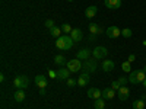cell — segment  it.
I'll use <instances>...</instances> for the list:
<instances>
[{
  "label": "cell",
  "mask_w": 146,
  "mask_h": 109,
  "mask_svg": "<svg viewBox=\"0 0 146 109\" xmlns=\"http://www.w3.org/2000/svg\"><path fill=\"white\" fill-rule=\"evenodd\" d=\"M73 45H75V41L72 39L70 35H62L56 41V47L58 48V50H70Z\"/></svg>",
  "instance_id": "obj_1"
},
{
  "label": "cell",
  "mask_w": 146,
  "mask_h": 109,
  "mask_svg": "<svg viewBox=\"0 0 146 109\" xmlns=\"http://www.w3.org/2000/svg\"><path fill=\"white\" fill-rule=\"evenodd\" d=\"M146 79V74L143 73V70H131L130 71V76H129V81L133 84H137L142 83Z\"/></svg>",
  "instance_id": "obj_2"
},
{
  "label": "cell",
  "mask_w": 146,
  "mask_h": 109,
  "mask_svg": "<svg viewBox=\"0 0 146 109\" xmlns=\"http://www.w3.org/2000/svg\"><path fill=\"white\" fill-rule=\"evenodd\" d=\"M13 86L16 89H27L29 86V79L27 76H18L13 79Z\"/></svg>",
  "instance_id": "obj_3"
},
{
  "label": "cell",
  "mask_w": 146,
  "mask_h": 109,
  "mask_svg": "<svg viewBox=\"0 0 146 109\" xmlns=\"http://www.w3.org/2000/svg\"><path fill=\"white\" fill-rule=\"evenodd\" d=\"M96 67H98V64H96V58L85 60V61L82 63V68L86 71V73H94L96 70Z\"/></svg>",
  "instance_id": "obj_4"
},
{
  "label": "cell",
  "mask_w": 146,
  "mask_h": 109,
  "mask_svg": "<svg viewBox=\"0 0 146 109\" xmlns=\"http://www.w3.org/2000/svg\"><path fill=\"white\" fill-rule=\"evenodd\" d=\"M92 55H94V58H96V60H100V58H105V57L108 55V50H107L105 47L98 45V47H95V48H94Z\"/></svg>",
  "instance_id": "obj_5"
},
{
  "label": "cell",
  "mask_w": 146,
  "mask_h": 109,
  "mask_svg": "<svg viewBox=\"0 0 146 109\" xmlns=\"http://www.w3.org/2000/svg\"><path fill=\"white\" fill-rule=\"evenodd\" d=\"M67 68L72 71V73H78L80 68H82V63L79 58H73L70 61H67Z\"/></svg>",
  "instance_id": "obj_6"
},
{
  "label": "cell",
  "mask_w": 146,
  "mask_h": 109,
  "mask_svg": "<svg viewBox=\"0 0 146 109\" xmlns=\"http://www.w3.org/2000/svg\"><path fill=\"white\" fill-rule=\"evenodd\" d=\"M105 33H107L108 38H118L121 35V29L118 26H110V28H107Z\"/></svg>",
  "instance_id": "obj_7"
},
{
  "label": "cell",
  "mask_w": 146,
  "mask_h": 109,
  "mask_svg": "<svg viewBox=\"0 0 146 109\" xmlns=\"http://www.w3.org/2000/svg\"><path fill=\"white\" fill-rule=\"evenodd\" d=\"M34 81H35V84L38 86L40 89H45L47 87V77L45 76H42V74H38V76H35V79H34Z\"/></svg>",
  "instance_id": "obj_8"
},
{
  "label": "cell",
  "mask_w": 146,
  "mask_h": 109,
  "mask_svg": "<svg viewBox=\"0 0 146 109\" xmlns=\"http://www.w3.org/2000/svg\"><path fill=\"white\" fill-rule=\"evenodd\" d=\"M70 70L69 68H66V67H62V68H58L57 70V79L58 80H67L69 79V76H70Z\"/></svg>",
  "instance_id": "obj_9"
},
{
  "label": "cell",
  "mask_w": 146,
  "mask_h": 109,
  "mask_svg": "<svg viewBox=\"0 0 146 109\" xmlns=\"http://www.w3.org/2000/svg\"><path fill=\"white\" fill-rule=\"evenodd\" d=\"M114 95H115V90L113 87H107V89H102V96L101 98L104 100H110V99L114 98Z\"/></svg>",
  "instance_id": "obj_10"
},
{
  "label": "cell",
  "mask_w": 146,
  "mask_h": 109,
  "mask_svg": "<svg viewBox=\"0 0 146 109\" xmlns=\"http://www.w3.org/2000/svg\"><path fill=\"white\" fill-rule=\"evenodd\" d=\"M118 92V99L120 100H127L129 99V96H130V90L127 89V86H121Z\"/></svg>",
  "instance_id": "obj_11"
},
{
  "label": "cell",
  "mask_w": 146,
  "mask_h": 109,
  "mask_svg": "<svg viewBox=\"0 0 146 109\" xmlns=\"http://www.w3.org/2000/svg\"><path fill=\"white\" fill-rule=\"evenodd\" d=\"M86 95H88V98H91V99H100L102 96V90L96 89V87H91Z\"/></svg>",
  "instance_id": "obj_12"
},
{
  "label": "cell",
  "mask_w": 146,
  "mask_h": 109,
  "mask_svg": "<svg viewBox=\"0 0 146 109\" xmlns=\"http://www.w3.org/2000/svg\"><path fill=\"white\" fill-rule=\"evenodd\" d=\"M89 73H82V74L79 76V79H78V84H79V87H83V86H86V84L89 83Z\"/></svg>",
  "instance_id": "obj_13"
},
{
  "label": "cell",
  "mask_w": 146,
  "mask_h": 109,
  "mask_svg": "<svg viewBox=\"0 0 146 109\" xmlns=\"http://www.w3.org/2000/svg\"><path fill=\"white\" fill-rule=\"evenodd\" d=\"M76 55H78V58L80 60V61H82V60L85 61V60H89V57H91V51L88 50V48H82V50L78 51Z\"/></svg>",
  "instance_id": "obj_14"
},
{
  "label": "cell",
  "mask_w": 146,
  "mask_h": 109,
  "mask_svg": "<svg viewBox=\"0 0 146 109\" xmlns=\"http://www.w3.org/2000/svg\"><path fill=\"white\" fill-rule=\"evenodd\" d=\"M104 3L108 9H118L121 6V0H104Z\"/></svg>",
  "instance_id": "obj_15"
},
{
  "label": "cell",
  "mask_w": 146,
  "mask_h": 109,
  "mask_svg": "<svg viewBox=\"0 0 146 109\" xmlns=\"http://www.w3.org/2000/svg\"><path fill=\"white\" fill-rule=\"evenodd\" d=\"M70 36H72V39L75 41V42H79L82 38H83V35H82V31L80 29H73L70 32Z\"/></svg>",
  "instance_id": "obj_16"
},
{
  "label": "cell",
  "mask_w": 146,
  "mask_h": 109,
  "mask_svg": "<svg viewBox=\"0 0 146 109\" xmlns=\"http://www.w3.org/2000/svg\"><path fill=\"white\" fill-rule=\"evenodd\" d=\"M96 12H98V7L96 6H89L86 10H85V16H86L88 19H92L96 15Z\"/></svg>",
  "instance_id": "obj_17"
},
{
  "label": "cell",
  "mask_w": 146,
  "mask_h": 109,
  "mask_svg": "<svg viewBox=\"0 0 146 109\" xmlns=\"http://www.w3.org/2000/svg\"><path fill=\"white\" fill-rule=\"evenodd\" d=\"M89 32L91 35H98V33H102V28L96 23H89Z\"/></svg>",
  "instance_id": "obj_18"
},
{
  "label": "cell",
  "mask_w": 146,
  "mask_h": 109,
  "mask_svg": "<svg viewBox=\"0 0 146 109\" xmlns=\"http://www.w3.org/2000/svg\"><path fill=\"white\" fill-rule=\"evenodd\" d=\"M102 70H104V71H111V70H114V61H113V60H104Z\"/></svg>",
  "instance_id": "obj_19"
},
{
  "label": "cell",
  "mask_w": 146,
  "mask_h": 109,
  "mask_svg": "<svg viewBox=\"0 0 146 109\" xmlns=\"http://www.w3.org/2000/svg\"><path fill=\"white\" fill-rule=\"evenodd\" d=\"M13 98H15L16 102H23V100H25V92L21 90V89H18V90L15 92V95H13Z\"/></svg>",
  "instance_id": "obj_20"
},
{
  "label": "cell",
  "mask_w": 146,
  "mask_h": 109,
  "mask_svg": "<svg viewBox=\"0 0 146 109\" xmlns=\"http://www.w3.org/2000/svg\"><path fill=\"white\" fill-rule=\"evenodd\" d=\"M146 103H145V99H136L133 102V109H145Z\"/></svg>",
  "instance_id": "obj_21"
},
{
  "label": "cell",
  "mask_w": 146,
  "mask_h": 109,
  "mask_svg": "<svg viewBox=\"0 0 146 109\" xmlns=\"http://www.w3.org/2000/svg\"><path fill=\"white\" fill-rule=\"evenodd\" d=\"M94 108H95V109H104V108H105V102H104V99H102V98L95 99V102H94Z\"/></svg>",
  "instance_id": "obj_22"
},
{
  "label": "cell",
  "mask_w": 146,
  "mask_h": 109,
  "mask_svg": "<svg viewBox=\"0 0 146 109\" xmlns=\"http://www.w3.org/2000/svg\"><path fill=\"white\" fill-rule=\"evenodd\" d=\"M54 63L57 64V66H64L66 64V58H64V55H56L54 57Z\"/></svg>",
  "instance_id": "obj_23"
},
{
  "label": "cell",
  "mask_w": 146,
  "mask_h": 109,
  "mask_svg": "<svg viewBox=\"0 0 146 109\" xmlns=\"http://www.w3.org/2000/svg\"><path fill=\"white\" fill-rule=\"evenodd\" d=\"M50 32H51V36H54V38H60L62 36V28H58V26H54L53 29H50Z\"/></svg>",
  "instance_id": "obj_24"
},
{
  "label": "cell",
  "mask_w": 146,
  "mask_h": 109,
  "mask_svg": "<svg viewBox=\"0 0 146 109\" xmlns=\"http://www.w3.org/2000/svg\"><path fill=\"white\" fill-rule=\"evenodd\" d=\"M121 70H123V71H126V73H130V71H131V63H129V61H124L123 64H121Z\"/></svg>",
  "instance_id": "obj_25"
},
{
  "label": "cell",
  "mask_w": 146,
  "mask_h": 109,
  "mask_svg": "<svg viewBox=\"0 0 146 109\" xmlns=\"http://www.w3.org/2000/svg\"><path fill=\"white\" fill-rule=\"evenodd\" d=\"M121 35H123L124 38H130V36L133 35V32H131L130 28H124V29H121Z\"/></svg>",
  "instance_id": "obj_26"
},
{
  "label": "cell",
  "mask_w": 146,
  "mask_h": 109,
  "mask_svg": "<svg viewBox=\"0 0 146 109\" xmlns=\"http://www.w3.org/2000/svg\"><path fill=\"white\" fill-rule=\"evenodd\" d=\"M62 31H63L66 35H70V32H72L73 29H72V26L69 25V23H64V25H62Z\"/></svg>",
  "instance_id": "obj_27"
},
{
  "label": "cell",
  "mask_w": 146,
  "mask_h": 109,
  "mask_svg": "<svg viewBox=\"0 0 146 109\" xmlns=\"http://www.w3.org/2000/svg\"><path fill=\"white\" fill-rule=\"evenodd\" d=\"M66 81H67V86H69V87H75L76 84H78V81H76L75 79H70V77H69Z\"/></svg>",
  "instance_id": "obj_28"
},
{
  "label": "cell",
  "mask_w": 146,
  "mask_h": 109,
  "mask_svg": "<svg viewBox=\"0 0 146 109\" xmlns=\"http://www.w3.org/2000/svg\"><path fill=\"white\" fill-rule=\"evenodd\" d=\"M56 25H54V20H51V19H48V20H45V28H48V29H53Z\"/></svg>",
  "instance_id": "obj_29"
},
{
  "label": "cell",
  "mask_w": 146,
  "mask_h": 109,
  "mask_svg": "<svg viewBox=\"0 0 146 109\" xmlns=\"http://www.w3.org/2000/svg\"><path fill=\"white\" fill-rule=\"evenodd\" d=\"M111 87L117 92V90H120V87H121V84H120V81L118 80H115V81H113V84H111Z\"/></svg>",
  "instance_id": "obj_30"
},
{
  "label": "cell",
  "mask_w": 146,
  "mask_h": 109,
  "mask_svg": "<svg viewBox=\"0 0 146 109\" xmlns=\"http://www.w3.org/2000/svg\"><path fill=\"white\" fill-rule=\"evenodd\" d=\"M118 81H120V84H121V86H124V84H127L129 83V77H118Z\"/></svg>",
  "instance_id": "obj_31"
},
{
  "label": "cell",
  "mask_w": 146,
  "mask_h": 109,
  "mask_svg": "<svg viewBox=\"0 0 146 109\" xmlns=\"http://www.w3.org/2000/svg\"><path fill=\"white\" fill-rule=\"evenodd\" d=\"M135 60H136V55H135V54H130V55L127 57V61H129V63H133Z\"/></svg>",
  "instance_id": "obj_32"
},
{
  "label": "cell",
  "mask_w": 146,
  "mask_h": 109,
  "mask_svg": "<svg viewBox=\"0 0 146 109\" xmlns=\"http://www.w3.org/2000/svg\"><path fill=\"white\" fill-rule=\"evenodd\" d=\"M48 76H50L51 79L57 77V71H54V70H50V71H48Z\"/></svg>",
  "instance_id": "obj_33"
},
{
  "label": "cell",
  "mask_w": 146,
  "mask_h": 109,
  "mask_svg": "<svg viewBox=\"0 0 146 109\" xmlns=\"http://www.w3.org/2000/svg\"><path fill=\"white\" fill-rule=\"evenodd\" d=\"M40 95H42V96H44V95H45V89H41V90H40Z\"/></svg>",
  "instance_id": "obj_34"
},
{
  "label": "cell",
  "mask_w": 146,
  "mask_h": 109,
  "mask_svg": "<svg viewBox=\"0 0 146 109\" xmlns=\"http://www.w3.org/2000/svg\"><path fill=\"white\" fill-rule=\"evenodd\" d=\"M142 84H143V87H145V89H146V79H145V80H143V81H142Z\"/></svg>",
  "instance_id": "obj_35"
},
{
  "label": "cell",
  "mask_w": 146,
  "mask_h": 109,
  "mask_svg": "<svg viewBox=\"0 0 146 109\" xmlns=\"http://www.w3.org/2000/svg\"><path fill=\"white\" fill-rule=\"evenodd\" d=\"M143 73H145V74H146V67H145V68H143Z\"/></svg>",
  "instance_id": "obj_36"
},
{
  "label": "cell",
  "mask_w": 146,
  "mask_h": 109,
  "mask_svg": "<svg viewBox=\"0 0 146 109\" xmlns=\"http://www.w3.org/2000/svg\"><path fill=\"white\" fill-rule=\"evenodd\" d=\"M143 45H146V41H143Z\"/></svg>",
  "instance_id": "obj_37"
},
{
  "label": "cell",
  "mask_w": 146,
  "mask_h": 109,
  "mask_svg": "<svg viewBox=\"0 0 146 109\" xmlns=\"http://www.w3.org/2000/svg\"><path fill=\"white\" fill-rule=\"evenodd\" d=\"M67 2H73V0H67Z\"/></svg>",
  "instance_id": "obj_38"
},
{
  "label": "cell",
  "mask_w": 146,
  "mask_h": 109,
  "mask_svg": "<svg viewBox=\"0 0 146 109\" xmlns=\"http://www.w3.org/2000/svg\"><path fill=\"white\" fill-rule=\"evenodd\" d=\"M145 103H146V99H145Z\"/></svg>",
  "instance_id": "obj_39"
}]
</instances>
